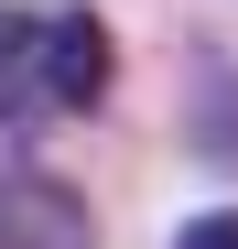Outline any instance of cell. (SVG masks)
<instances>
[{
    "instance_id": "1",
    "label": "cell",
    "mask_w": 238,
    "mask_h": 249,
    "mask_svg": "<svg viewBox=\"0 0 238 249\" xmlns=\"http://www.w3.org/2000/svg\"><path fill=\"white\" fill-rule=\"evenodd\" d=\"M108 22L98 11H33V0H0V130L22 119H87L108 98Z\"/></svg>"
},
{
    "instance_id": "2",
    "label": "cell",
    "mask_w": 238,
    "mask_h": 249,
    "mask_svg": "<svg viewBox=\"0 0 238 249\" xmlns=\"http://www.w3.org/2000/svg\"><path fill=\"white\" fill-rule=\"evenodd\" d=\"M173 249H238V217H195V228H184Z\"/></svg>"
}]
</instances>
